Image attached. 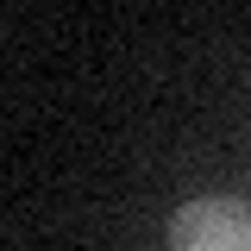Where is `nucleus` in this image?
<instances>
[{
	"instance_id": "1",
	"label": "nucleus",
	"mask_w": 251,
	"mask_h": 251,
	"mask_svg": "<svg viewBox=\"0 0 251 251\" xmlns=\"http://www.w3.org/2000/svg\"><path fill=\"white\" fill-rule=\"evenodd\" d=\"M170 251H251V207L239 195H195L170 220Z\"/></svg>"
}]
</instances>
